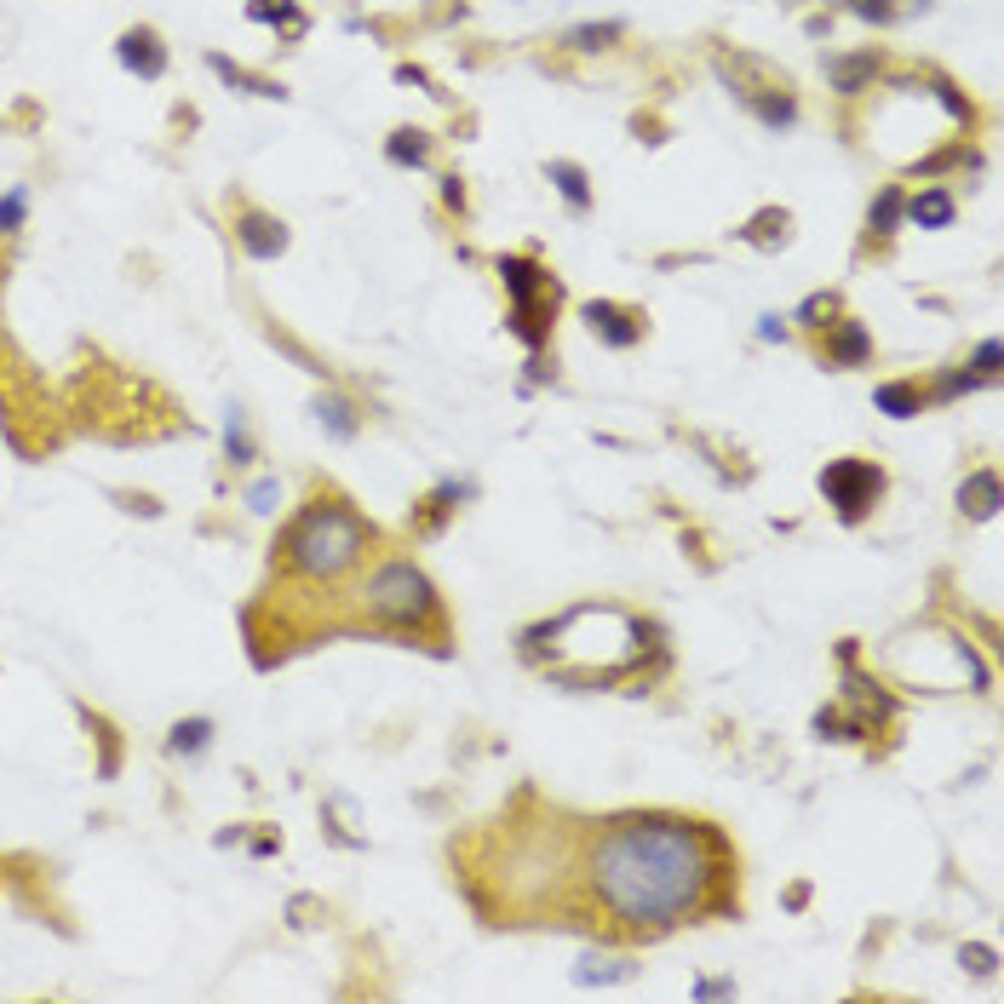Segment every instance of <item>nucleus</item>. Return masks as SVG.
Here are the masks:
<instances>
[{
  "mask_svg": "<svg viewBox=\"0 0 1004 1004\" xmlns=\"http://www.w3.org/2000/svg\"><path fill=\"white\" fill-rule=\"evenodd\" d=\"M735 878V856L718 826L689 815H614L591 833L586 884L602 918L620 930L661 936L695 913L723 907V884Z\"/></svg>",
  "mask_w": 1004,
  "mask_h": 1004,
  "instance_id": "1",
  "label": "nucleus"
},
{
  "mask_svg": "<svg viewBox=\"0 0 1004 1004\" xmlns=\"http://www.w3.org/2000/svg\"><path fill=\"white\" fill-rule=\"evenodd\" d=\"M373 545V522L350 506H305L282 534V563L305 580H339L350 574Z\"/></svg>",
  "mask_w": 1004,
  "mask_h": 1004,
  "instance_id": "2",
  "label": "nucleus"
},
{
  "mask_svg": "<svg viewBox=\"0 0 1004 1004\" xmlns=\"http://www.w3.org/2000/svg\"><path fill=\"white\" fill-rule=\"evenodd\" d=\"M362 597H368V614L380 625H391V632H431V625H442L437 586L425 580L414 563H402V557L373 574Z\"/></svg>",
  "mask_w": 1004,
  "mask_h": 1004,
  "instance_id": "3",
  "label": "nucleus"
},
{
  "mask_svg": "<svg viewBox=\"0 0 1004 1004\" xmlns=\"http://www.w3.org/2000/svg\"><path fill=\"white\" fill-rule=\"evenodd\" d=\"M821 494L844 522H861L878 506V494H884V471L867 465V460H833L821 471Z\"/></svg>",
  "mask_w": 1004,
  "mask_h": 1004,
  "instance_id": "4",
  "label": "nucleus"
},
{
  "mask_svg": "<svg viewBox=\"0 0 1004 1004\" xmlns=\"http://www.w3.org/2000/svg\"><path fill=\"white\" fill-rule=\"evenodd\" d=\"M586 328H591L602 345L632 350V345L643 339V316L625 311V305H609V298H591V305H586Z\"/></svg>",
  "mask_w": 1004,
  "mask_h": 1004,
  "instance_id": "5",
  "label": "nucleus"
},
{
  "mask_svg": "<svg viewBox=\"0 0 1004 1004\" xmlns=\"http://www.w3.org/2000/svg\"><path fill=\"white\" fill-rule=\"evenodd\" d=\"M115 58L127 64V69L138 75V81H161V75H167V46H161V35H156V30H144V23L121 35Z\"/></svg>",
  "mask_w": 1004,
  "mask_h": 1004,
  "instance_id": "6",
  "label": "nucleus"
},
{
  "mask_svg": "<svg viewBox=\"0 0 1004 1004\" xmlns=\"http://www.w3.org/2000/svg\"><path fill=\"white\" fill-rule=\"evenodd\" d=\"M236 241H241L247 259H282L287 253V224L264 218V213H241L236 218Z\"/></svg>",
  "mask_w": 1004,
  "mask_h": 1004,
  "instance_id": "7",
  "label": "nucleus"
},
{
  "mask_svg": "<svg viewBox=\"0 0 1004 1004\" xmlns=\"http://www.w3.org/2000/svg\"><path fill=\"white\" fill-rule=\"evenodd\" d=\"M901 218H913L918 230H947V224L959 218V201H952V190L930 184V190H918V195L901 201Z\"/></svg>",
  "mask_w": 1004,
  "mask_h": 1004,
  "instance_id": "8",
  "label": "nucleus"
},
{
  "mask_svg": "<svg viewBox=\"0 0 1004 1004\" xmlns=\"http://www.w3.org/2000/svg\"><path fill=\"white\" fill-rule=\"evenodd\" d=\"M872 357V334L861 321H833V334H826V362L833 368H861Z\"/></svg>",
  "mask_w": 1004,
  "mask_h": 1004,
  "instance_id": "9",
  "label": "nucleus"
},
{
  "mask_svg": "<svg viewBox=\"0 0 1004 1004\" xmlns=\"http://www.w3.org/2000/svg\"><path fill=\"white\" fill-rule=\"evenodd\" d=\"M499 275H506L511 305H534L540 293H557V287H551V275H545L534 259H499Z\"/></svg>",
  "mask_w": 1004,
  "mask_h": 1004,
  "instance_id": "10",
  "label": "nucleus"
},
{
  "mask_svg": "<svg viewBox=\"0 0 1004 1004\" xmlns=\"http://www.w3.org/2000/svg\"><path fill=\"white\" fill-rule=\"evenodd\" d=\"M959 506H964V517L988 522V517L999 511V476H993V471H975V476H964V488H959Z\"/></svg>",
  "mask_w": 1004,
  "mask_h": 1004,
  "instance_id": "11",
  "label": "nucleus"
},
{
  "mask_svg": "<svg viewBox=\"0 0 1004 1004\" xmlns=\"http://www.w3.org/2000/svg\"><path fill=\"white\" fill-rule=\"evenodd\" d=\"M545 179L557 184V195L568 201L574 213H586V207H591V179H586V167H574V161H551V167H545Z\"/></svg>",
  "mask_w": 1004,
  "mask_h": 1004,
  "instance_id": "12",
  "label": "nucleus"
},
{
  "mask_svg": "<svg viewBox=\"0 0 1004 1004\" xmlns=\"http://www.w3.org/2000/svg\"><path fill=\"white\" fill-rule=\"evenodd\" d=\"M872 402H878V414H890V419H918L924 391H918V385H907V380H890V385H878V391H872Z\"/></svg>",
  "mask_w": 1004,
  "mask_h": 1004,
  "instance_id": "13",
  "label": "nucleus"
},
{
  "mask_svg": "<svg viewBox=\"0 0 1004 1004\" xmlns=\"http://www.w3.org/2000/svg\"><path fill=\"white\" fill-rule=\"evenodd\" d=\"M207 746H213V718H184V723H172V735H167L172 758H201Z\"/></svg>",
  "mask_w": 1004,
  "mask_h": 1004,
  "instance_id": "14",
  "label": "nucleus"
},
{
  "mask_svg": "<svg viewBox=\"0 0 1004 1004\" xmlns=\"http://www.w3.org/2000/svg\"><path fill=\"white\" fill-rule=\"evenodd\" d=\"M872 69H878L872 53H856V58H833V64H826V75H833V87H838L844 98H856V92L872 81Z\"/></svg>",
  "mask_w": 1004,
  "mask_h": 1004,
  "instance_id": "15",
  "label": "nucleus"
},
{
  "mask_svg": "<svg viewBox=\"0 0 1004 1004\" xmlns=\"http://www.w3.org/2000/svg\"><path fill=\"white\" fill-rule=\"evenodd\" d=\"M316 419L328 425V437H339V442H350L362 431V419H357V408H350L345 396H316Z\"/></svg>",
  "mask_w": 1004,
  "mask_h": 1004,
  "instance_id": "16",
  "label": "nucleus"
},
{
  "mask_svg": "<svg viewBox=\"0 0 1004 1004\" xmlns=\"http://www.w3.org/2000/svg\"><path fill=\"white\" fill-rule=\"evenodd\" d=\"M385 156H391L396 167H431V138H425L419 127H402V133H391Z\"/></svg>",
  "mask_w": 1004,
  "mask_h": 1004,
  "instance_id": "17",
  "label": "nucleus"
},
{
  "mask_svg": "<svg viewBox=\"0 0 1004 1004\" xmlns=\"http://www.w3.org/2000/svg\"><path fill=\"white\" fill-rule=\"evenodd\" d=\"M901 201H907V195H901V184L878 190V201L867 207V230H872V236H895V230H901Z\"/></svg>",
  "mask_w": 1004,
  "mask_h": 1004,
  "instance_id": "18",
  "label": "nucleus"
},
{
  "mask_svg": "<svg viewBox=\"0 0 1004 1004\" xmlns=\"http://www.w3.org/2000/svg\"><path fill=\"white\" fill-rule=\"evenodd\" d=\"M511 334L529 345V350H545L551 321H545V311H540V298H534V305H511Z\"/></svg>",
  "mask_w": 1004,
  "mask_h": 1004,
  "instance_id": "19",
  "label": "nucleus"
},
{
  "mask_svg": "<svg viewBox=\"0 0 1004 1004\" xmlns=\"http://www.w3.org/2000/svg\"><path fill=\"white\" fill-rule=\"evenodd\" d=\"M746 104L758 110L764 127H792V121H798V104L787 92H746Z\"/></svg>",
  "mask_w": 1004,
  "mask_h": 1004,
  "instance_id": "20",
  "label": "nucleus"
},
{
  "mask_svg": "<svg viewBox=\"0 0 1004 1004\" xmlns=\"http://www.w3.org/2000/svg\"><path fill=\"white\" fill-rule=\"evenodd\" d=\"M247 18H253V23H275V30H287V35H305V18H298L293 0H253Z\"/></svg>",
  "mask_w": 1004,
  "mask_h": 1004,
  "instance_id": "21",
  "label": "nucleus"
},
{
  "mask_svg": "<svg viewBox=\"0 0 1004 1004\" xmlns=\"http://www.w3.org/2000/svg\"><path fill=\"white\" fill-rule=\"evenodd\" d=\"M207 64H213L218 81H230V87H241V92H253V98H282V87H270V81H259V75H247V69H241V64H230V58H218V53H213Z\"/></svg>",
  "mask_w": 1004,
  "mask_h": 1004,
  "instance_id": "22",
  "label": "nucleus"
},
{
  "mask_svg": "<svg viewBox=\"0 0 1004 1004\" xmlns=\"http://www.w3.org/2000/svg\"><path fill=\"white\" fill-rule=\"evenodd\" d=\"M787 224H792V218H787L781 207H769V213L752 218L741 236H746V241H758V247H775V241H787Z\"/></svg>",
  "mask_w": 1004,
  "mask_h": 1004,
  "instance_id": "23",
  "label": "nucleus"
},
{
  "mask_svg": "<svg viewBox=\"0 0 1004 1004\" xmlns=\"http://www.w3.org/2000/svg\"><path fill=\"white\" fill-rule=\"evenodd\" d=\"M833 316H838V293H810L798 305V321L803 328H833Z\"/></svg>",
  "mask_w": 1004,
  "mask_h": 1004,
  "instance_id": "24",
  "label": "nucleus"
},
{
  "mask_svg": "<svg viewBox=\"0 0 1004 1004\" xmlns=\"http://www.w3.org/2000/svg\"><path fill=\"white\" fill-rule=\"evenodd\" d=\"M23 213H30V190L12 184L7 195H0V236H18L23 230Z\"/></svg>",
  "mask_w": 1004,
  "mask_h": 1004,
  "instance_id": "25",
  "label": "nucleus"
},
{
  "mask_svg": "<svg viewBox=\"0 0 1004 1004\" xmlns=\"http://www.w3.org/2000/svg\"><path fill=\"white\" fill-rule=\"evenodd\" d=\"M620 41V23H586V30H568V46L574 53H597V46Z\"/></svg>",
  "mask_w": 1004,
  "mask_h": 1004,
  "instance_id": "26",
  "label": "nucleus"
},
{
  "mask_svg": "<svg viewBox=\"0 0 1004 1004\" xmlns=\"http://www.w3.org/2000/svg\"><path fill=\"white\" fill-rule=\"evenodd\" d=\"M975 385H982L975 373H959V368H952V373H941V380H936V402H959V396H970Z\"/></svg>",
  "mask_w": 1004,
  "mask_h": 1004,
  "instance_id": "27",
  "label": "nucleus"
},
{
  "mask_svg": "<svg viewBox=\"0 0 1004 1004\" xmlns=\"http://www.w3.org/2000/svg\"><path fill=\"white\" fill-rule=\"evenodd\" d=\"M999 357H1004L999 339H982V345H975V362H970V368H975V380H982V385L999 380Z\"/></svg>",
  "mask_w": 1004,
  "mask_h": 1004,
  "instance_id": "28",
  "label": "nucleus"
},
{
  "mask_svg": "<svg viewBox=\"0 0 1004 1004\" xmlns=\"http://www.w3.org/2000/svg\"><path fill=\"white\" fill-rule=\"evenodd\" d=\"M224 448H230V460H236V465L253 460V437L241 431V414H230V425H224Z\"/></svg>",
  "mask_w": 1004,
  "mask_h": 1004,
  "instance_id": "29",
  "label": "nucleus"
},
{
  "mask_svg": "<svg viewBox=\"0 0 1004 1004\" xmlns=\"http://www.w3.org/2000/svg\"><path fill=\"white\" fill-rule=\"evenodd\" d=\"M849 12H856V18H872V23H895V18H901L895 0H849Z\"/></svg>",
  "mask_w": 1004,
  "mask_h": 1004,
  "instance_id": "30",
  "label": "nucleus"
},
{
  "mask_svg": "<svg viewBox=\"0 0 1004 1004\" xmlns=\"http://www.w3.org/2000/svg\"><path fill=\"white\" fill-rule=\"evenodd\" d=\"M959 959H964V964H970L975 975H993V964H999V952H993V947H964V952H959Z\"/></svg>",
  "mask_w": 1004,
  "mask_h": 1004,
  "instance_id": "31",
  "label": "nucleus"
},
{
  "mask_svg": "<svg viewBox=\"0 0 1004 1004\" xmlns=\"http://www.w3.org/2000/svg\"><path fill=\"white\" fill-rule=\"evenodd\" d=\"M275 494H282V488H275V483H253V494H247V506H253V511L264 517V511H275V506H270V499H275Z\"/></svg>",
  "mask_w": 1004,
  "mask_h": 1004,
  "instance_id": "32",
  "label": "nucleus"
},
{
  "mask_svg": "<svg viewBox=\"0 0 1004 1004\" xmlns=\"http://www.w3.org/2000/svg\"><path fill=\"white\" fill-rule=\"evenodd\" d=\"M758 339H769V345H775V339H787V328H781V316H764V321H758Z\"/></svg>",
  "mask_w": 1004,
  "mask_h": 1004,
  "instance_id": "33",
  "label": "nucleus"
},
{
  "mask_svg": "<svg viewBox=\"0 0 1004 1004\" xmlns=\"http://www.w3.org/2000/svg\"><path fill=\"white\" fill-rule=\"evenodd\" d=\"M695 993L700 999H723V993H735V982H695Z\"/></svg>",
  "mask_w": 1004,
  "mask_h": 1004,
  "instance_id": "34",
  "label": "nucleus"
},
{
  "mask_svg": "<svg viewBox=\"0 0 1004 1004\" xmlns=\"http://www.w3.org/2000/svg\"><path fill=\"white\" fill-rule=\"evenodd\" d=\"M442 201H448V207H460V201H465V190H460V179H442Z\"/></svg>",
  "mask_w": 1004,
  "mask_h": 1004,
  "instance_id": "35",
  "label": "nucleus"
}]
</instances>
